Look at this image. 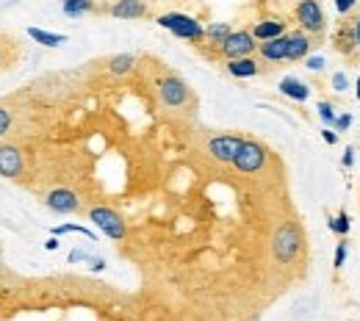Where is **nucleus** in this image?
Masks as SVG:
<instances>
[{"label": "nucleus", "instance_id": "f257e3e1", "mask_svg": "<svg viewBox=\"0 0 360 321\" xmlns=\"http://www.w3.org/2000/svg\"><path fill=\"white\" fill-rule=\"evenodd\" d=\"M155 22H158L161 28H166L169 33H175L178 39H186V42H192V45L206 42V28H203V22H197V20L189 17V14L169 11V14H161Z\"/></svg>", "mask_w": 360, "mask_h": 321}, {"label": "nucleus", "instance_id": "f03ea898", "mask_svg": "<svg viewBox=\"0 0 360 321\" xmlns=\"http://www.w3.org/2000/svg\"><path fill=\"white\" fill-rule=\"evenodd\" d=\"M299 249H302V233H299V227L294 222H283L275 230V236H272V257L286 266V263H291L299 255Z\"/></svg>", "mask_w": 360, "mask_h": 321}, {"label": "nucleus", "instance_id": "7ed1b4c3", "mask_svg": "<svg viewBox=\"0 0 360 321\" xmlns=\"http://www.w3.org/2000/svg\"><path fill=\"white\" fill-rule=\"evenodd\" d=\"M294 17H296L299 28L310 36H322L327 31V17H324L319 0H299L294 8Z\"/></svg>", "mask_w": 360, "mask_h": 321}, {"label": "nucleus", "instance_id": "20e7f679", "mask_svg": "<svg viewBox=\"0 0 360 321\" xmlns=\"http://www.w3.org/2000/svg\"><path fill=\"white\" fill-rule=\"evenodd\" d=\"M266 160H269V150H266L261 142L244 139L238 156L233 158V166H236L241 174H255V172H261V169L266 166Z\"/></svg>", "mask_w": 360, "mask_h": 321}, {"label": "nucleus", "instance_id": "39448f33", "mask_svg": "<svg viewBox=\"0 0 360 321\" xmlns=\"http://www.w3.org/2000/svg\"><path fill=\"white\" fill-rule=\"evenodd\" d=\"M89 219H92V222L97 225V230H103V236H108V239L122 241L125 236H128V225H125L122 214H120V211H114V208L97 205V208H92V211H89Z\"/></svg>", "mask_w": 360, "mask_h": 321}, {"label": "nucleus", "instance_id": "423d86ee", "mask_svg": "<svg viewBox=\"0 0 360 321\" xmlns=\"http://www.w3.org/2000/svg\"><path fill=\"white\" fill-rule=\"evenodd\" d=\"M158 97L166 108H183L189 100H192V89L189 83L178 75H166V78L158 83Z\"/></svg>", "mask_w": 360, "mask_h": 321}, {"label": "nucleus", "instance_id": "0eeeda50", "mask_svg": "<svg viewBox=\"0 0 360 321\" xmlns=\"http://www.w3.org/2000/svg\"><path fill=\"white\" fill-rule=\"evenodd\" d=\"M258 50V39L252 36V31H233L224 42H222V47H219V53L230 61V59H247V56H252Z\"/></svg>", "mask_w": 360, "mask_h": 321}, {"label": "nucleus", "instance_id": "6e6552de", "mask_svg": "<svg viewBox=\"0 0 360 321\" xmlns=\"http://www.w3.org/2000/svg\"><path fill=\"white\" fill-rule=\"evenodd\" d=\"M241 144H244V136L241 133H222V136H214L208 142V153L219 163H233V158L241 150Z\"/></svg>", "mask_w": 360, "mask_h": 321}, {"label": "nucleus", "instance_id": "1a4fd4ad", "mask_svg": "<svg viewBox=\"0 0 360 321\" xmlns=\"http://www.w3.org/2000/svg\"><path fill=\"white\" fill-rule=\"evenodd\" d=\"M25 169V158L20 153V147L14 144H0V177H8V180H17Z\"/></svg>", "mask_w": 360, "mask_h": 321}, {"label": "nucleus", "instance_id": "9d476101", "mask_svg": "<svg viewBox=\"0 0 360 321\" xmlns=\"http://www.w3.org/2000/svg\"><path fill=\"white\" fill-rule=\"evenodd\" d=\"M45 205L53 211V214H75L80 208V197L72 191V188H53L48 197H45Z\"/></svg>", "mask_w": 360, "mask_h": 321}, {"label": "nucleus", "instance_id": "9b49d317", "mask_svg": "<svg viewBox=\"0 0 360 321\" xmlns=\"http://www.w3.org/2000/svg\"><path fill=\"white\" fill-rule=\"evenodd\" d=\"M258 56H261L266 64H280V61H288V33L278 36V39L258 42Z\"/></svg>", "mask_w": 360, "mask_h": 321}, {"label": "nucleus", "instance_id": "f8f14e48", "mask_svg": "<svg viewBox=\"0 0 360 321\" xmlns=\"http://www.w3.org/2000/svg\"><path fill=\"white\" fill-rule=\"evenodd\" d=\"M310 50H313L310 33H305L302 28L288 33V61H305L310 56Z\"/></svg>", "mask_w": 360, "mask_h": 321}, {"label": "nucleus", "instance_id": "ddd939ff", "mask_svg": "<svg viewBox=\"0 0 360 321\" xmlns=\"http://www.w3.org/2000/svg\"><path fill=\"white\" fill-rule=\"evenodd\" d=\"M108 11L117 20H142V17L150 14V6L144 0H117Z\"/></svg>", "mask_w": 360, "mask_h": 321}, {"label": "nucleus", "instance_id": "4468645a", "mask_svg": "<svg viewBox=\"0 0 360 321\" xmlns=\"http://www.w3.org/2000/svg\"><path fill=\"white\" fill-rule=\"evenodd\" d=\"M283 33H286V22H283L280 17H266V20H258V22L252 25V36H255L258 42L278 39V36H283Z\"/></svg>", "mask_w": 360, "mask_h": 321}, {"label": "nucleus", "instance_id": "2eb2a0df", "mask_svg": "<svg viewBox=\"0 0 360 321\" xmlns=\"http://www.w3.org/2000/svg\"><path fill=\"white\" fill-rule=\"evenodd\" d=\"M224 70H227L233 78H255V75L261 73V64H258V59L247 56V59H230V61L224 64Z\"/></svg>", "mask_w": 360, "mask_h": 321}, {"label": "nucleus", "instance_id": "dca6fc26", "mask_svg": "<svg viewBox=\"0 0 360 321\" xmlns=\"http://www.w3.org/2000/svg\"><path fill=\"white\" fill-rule=\"evenodd\" d=\"M280 94H286L288 100H296V103H305L308 97H310V89H308V83H302L299 78H294V75H288V78L280 80Z\"/></svg>", "mask_w": 360, "mask_h": 321}, {"label": "nucleus", "instance_id": "f3484780", "mask_svg": "<svg viewBox=\"0 0 360 321\" xmlns=\"http://www.w3.org/2000/svg\"><path fill=\"white\" fill-rule=\"evenodd\" d=\"M134 67H136V56H134V53H120V56L108 59V73H111V75H117V78L131 75V73H134Z\"/></svg>", "mask_w": 360, "mask_h": 321}, {"label": "nucleus", "instance_id": "a211bd4d", "mask_svg": "<svg viewBox=\"0 0 360 321\" xmlns=\"http://www.w3.org/2000/svg\"><path fill=\"white\" fill-rule=\"evenodd\" d=\"M28 33L36 45H45V47H59V45L67 42L64 33H50V31H42V28H28Z\"/></svg>", "mask_w": 360, "mask_h": 321}, {"label": "nucleus", "instance_id": "6ab92c4d", "mask_svg": "<svg viewBox=\"0 0 360 321\" xmlns=\"http://www.w3.org/2000/svg\"><path fill=\"white\" fill-rule=\"evenodd\" d=\"M233 33V28H230V22H211L208 28H206V39L216 45V47H222V42L227 39Z\"/></svg>", "mask_w": 360, "mask_h": 321}, {"label": "nucleus", "instance_id": "aec40b11", "mask_svg": "<svg viewBox=\"0 0 360 321\" xmlns=\"http://www.w3.org/2000/svg\"><path fill=\"white\" fill-rule=\"evenodd\" d=\"M62 8H64L67 17H83V14L94 11V3L92 0H64Z\"/></svg>", "mask_w": 360, "mask_h": 321}, {"label": "nucleus", "instance_id": "412c9836", "mask_svg": "<svg viewBox=\"0 0 360 321\" xmlns=\"http://www.w3.org/2000/svg\"><path fill=\"white\" fill-rule=\"evenodd\" d=\"M316 111H319V117H322V122H324L327 128H333V125H336V117H338V111H336V105H333L330 100H319Z\"/></svg>", "mask_w": 360, "mask_h": 321}, {"label": "nucleus", "instance_id": "4be33fe9", "mask_svg": "<svg viewBox=\"0 0 360 321\" xmlns=\"http://www.w3.org/2000/svg\"><path fill=\"white\" fill-rule=\"evenodd\" d=\"M350 227H352V222H350V214H347V211H341L338 216L330 219V230H333L336 236H347Z\"/></svg>", "mask_w": 360, "mask_h": 321}, {"label": "nucleus", "instance_id": "5701e85b", "mask_svg": "<svg viewBox=\"0 0 360 321\" xmlns=\"http://www.w3.org/2000/svg\"><path fill=\"white\" fill-rule=\"evenodd\" d=\"M330 83H333V91L344 94V91L350 89V75H347L344 70H338V73H333V78H330Z\"/></svg>", "mask_w": 360, "mask_h": 321}, {"label": "nucleus", "instance_id": "b1692460", "mask_svg": "<svg viewBox=\"0 0 360 321\" xmlns=\"http://www.w3.org/2000/svg\"><path fill=\"white\" fill-rule=\"evenodd\" d=\"M350 128H352V114H350V111H341V114L336 117V125H333V130L344 133V130H350Z\"/></svg>", "mask_w": 360, "mask_h": 321}, {"label": "nucleus", "instance_id": "393cba45", "mask_svg": "<svg viewBox=\"0 0 360 321\" xmlns=\"http://www.w3.org/2000/svg\"><path fill=\"white\" fill-rule=\"evenodd\" d=\"M344 263H347V241H341V244L336 246V260H333V269H336V271H341V269H344Z\"/></svg>", "mask_w": 360, "mask_h": 321}, {"label": "nucleus", "instance_id": "a878e982", "mask_svg": "<svg viewBox=\"0 0 360 321\" xmlns=\"http://www.w3.org/2000/svg\"><path fill=\"white\" fill-rule=\"evenodd\" d=\"M11 122H14V119H11V111H6V108L0 105V139L11 130Z\"/></svg>", "mask_w": 360, "mask_h": 321}, {"label": "nucleus", "instance_id": "bb28decb", "mask_svg": "<svg viewBox=\"0 0 360 321\" xmlns=\"http://www.w3.org/2000/svg\"><path fill=\"white\" fill-rule=\"evenodd\" d=\"M305 67L313 70V73H319V70H324V59L322 56H310V59H305Z\"/></svg>", "mask_w": 360, "mask_h": 321}, {"label": "nucleus", "instance_id": "cd10ccee", "mask_svg": "<svg viewBox=\"0 0 360 321\" xmlns=\"http://www.w3.org/2000/svg\"><path fill=\"white\" fill-rule=\"evenodd\" d=\"M355 6H358V0H336V8H338V14H350Z\"/></svg>", "mask_w": 360, "mask_h": 321}, {"label": "nucleus", "instance_id": "c85d7f7f", "mask_svg": "<svg viewBox=\"0 0 360 321\" xmlns=\"http://www.w3.org/2000/svg\"><path fill=\"white\" fill-rule=\"evenodd\" d=\"M322 136H324V142H327V144H338V130H333V128H327V130H324Z\"/></svg>", "mask_w": 360, "mask_h": 321}, {"label": "nucleus", "instance_id": "c756f323", "mask_svg": "<svg viewBox=\"0 0 360 321\" xmlns=\"http://www.w3.org/2000/svg\"><path fill=\"white\" fill-rule=\"evenodd\" d=\"M341 163H344V166H347V169H350V166H352V163H355V150H352V147H347V153H344V156H341Z\"/></svg>", "mask_w": 360, "mask_h": 321}, {"label": "nucleus", "instance_id": "7c9ffc66", "mask_svg": "<svg viewBox=\"0 0 360 321\" xmlns=\"http://www.w3.org/2000/svg\"><path fill=\"white\" fill-rule=\"evenodd\" d=\"M45 249H50V252H56L59 249V236H53V239L45 241Z\"/></svg>", "mask_w": 360, "mask_h": 321}, {"label": "nucleus", "instance_id": "2f4dec72", "mask_svg": "<svg viewBox=\"0 0 360 321\" xmlns=\"http://www.w3.org/2000/svg\"><path fill=\"white\" fill-rule=\"evenodd\" d=\"M103 269H106V260H103V257L92 260V271H103Z\"/></svg>", "mask_w": 360, "mask_h": 321}, {"label": "nucleus", "instance_id": "473e14b6", "mask_svg": "<svg viewBox=\"0 0 360 321\" xmlns=\"http://www.w3.org/2000/svg\"><path fill=\"white\" fill-rule=\"evenodd\" d=\"M70 260L75 263V260H86V255L83 252H70Z\"/></svg>", "mask_w": 360, "mask_h": 321}, {"label": "nucleus", "instance_id": "72a5a7b5", "mask_svg": "<svg viewBox=\"0 0 360 321\" xmlns=\"http://www.w3.org/2000/svg\"><path fill=\"white\" fill-rule=\"evenodd\" d=\"M355 36H358V45H360V17L355 20Z\"/></svg>", "mask_w": 360, "mask_h": 321}, {"label": "nucleus", "instance_id": "f704fd0d", "mask_svg": "<svg viewBox=\"0 0 360 321\" xmlns=\"http://www.w3.org/2000/svg\"><path fill=\"white\" fill-rule=\"evenodd\" d=\"M355 97L360 100V75H358V80H355Z\"/></svg>", "mask_w": 360, "mask_h": 321}, {"label": "nucleus", "instance_id": "c9c22d12", "mask_svg": "<svg viewBox=\"0 0 360 321\" xmlns=\"http://www.w3.org/2000/svg\"><path fill=\"white\" fill-rule=\"evenodd\" d=\"M0 266H3V249H0Z\"/></svg>", "mask_w": 360, "mask_h": 321}]
</instances>
